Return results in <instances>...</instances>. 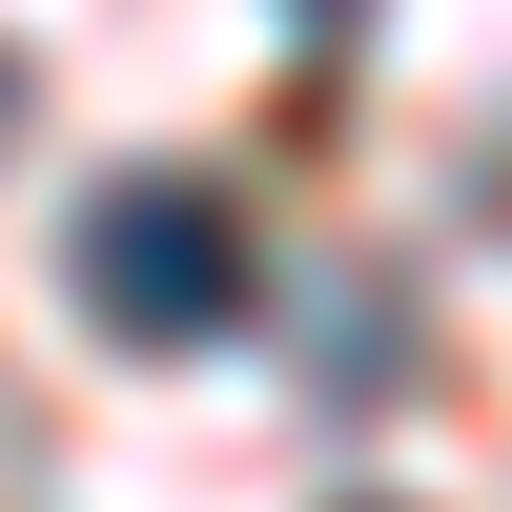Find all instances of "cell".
I'll use <instances>...</instances> for the list:
<instances>
[{
  "instance_id": "obj_1",
  "label": "cell",
  "mask_w": 512,
  "mask_h": 512,
  "mask_svg": "<svg viewBox=\"0 0 512 512\" xmlns=\"http://www.w3.org/2000/svg\"><path fill=\"white\" fill-rule=\"evenodd\" d=\"M82 328H123V349L246 328V205L205 185V164H123V185L82 205Z\"/></svg>"
},
{
  "instance_id": "obj_2",
  "label": "cell",
  "mask_w": 512,
  "mask_h": 512,
  "mask_svg": "<svg viewBox=\"0 0 512 512\" xmlns=\"http://www.w3.org/2000/svg\"><path fill=\"white\" fill-rule=\"evenodd\" d=\"M0 103H21V82H0Z\"/></svg>"
}]
</instances>
